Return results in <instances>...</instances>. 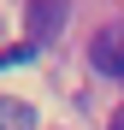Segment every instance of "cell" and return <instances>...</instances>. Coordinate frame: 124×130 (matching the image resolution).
Here are the masks:
<instances>
[{"mask_svg":"<svg viewBox=\"0 0 124 130\" xmlns=\"http://www.w3.org/2000/svg\"><path fill=\"white\" fill-rule=\"evenodd\" d=\"M65 18H71V0H30V12H24L30 47H47V41H59V36H65Z\"/></svg>","mask_w":124,"mask_h":130,"instance_id":"obj_1","label":"cell"},{"mask_svg":"<svg viewBox=\"0 0 124 130\" xmlns=\"http://www.w3.org/2000/svg\"><path fill=\"white\" fill-rule=\"evenodd\" d=\"M89 65L100 77H124V24H107L95 36V47H89Z\"/></svg>","mask_w":124,"mask_h":130,"instance_id":"obj_2","label":"cell"},{"mask_svg":"<svg viewBox=\"0 0 124 130\" xmlns=\"http://www.w3.org/2000/svg\"><path fill=\"white\" fill-rule=\"evenodd\" d=\"M0 130H36V106L30 101H0Z\"/></svg>","mask_w":124,"mask_h":130,"instance_id":"obj_3","label":"cell"},{"mask_svg":"<svg viewBox=\"0 0 124 130\" xmlns=\"http://www.w3.org/2000/svg\"><path fill=\"white\" fill-rule=\"evenodd\" d=\"M24 59H36V47H30V41H18V47H0V71H6V65H24Z\"/></svg>","mask_w":124,"mask_h":130,"instance_id":"obj_4","label":"cell"},{"mask_svg":"<svg viewBox=\"0 0 124 130\" xmlns=\"http://www.w3.org/2000/svg\"><path fill=\"white\" fill-rule=\"evenodd\" d=\"M112 130H124V106H118V112H112Z\"/></svg>","mask_w":124,"mask_h":130,"instance_id":"obj_5","label":"cell"}]
</instances>
